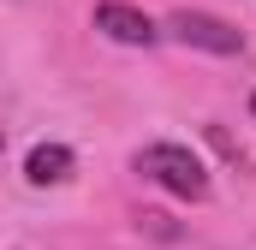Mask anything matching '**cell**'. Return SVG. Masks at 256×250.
Instances as JSON below:
<instances>
[{
  "label": "cell",
  "instance_id": "cell-3",
  "mask_svg": "<svg viewBox=\"0 0 256 250\" xmlns=\"http://www.w3.org/2000/svg\"><path fill=\"white\" fill-rule=\"evenodd\" d=\"M96 30L114 36V42H126V48H149V42L161 36L155 18H143L137 6H126V0H102V6H96Z\"/></svg>",
  "mask_w": 256,
  "mask_h": 250
},
{
  "label": "cell",
  "instance_id": "cell-2",
  "mask_svg": "<svg viewBox=\"0 0 256 250\" xmlns=\"http://www.w3.org/2000/svg\"><path fill=\"white\" fill-rule=\"evenodd\" d=\"M167 30H173L185 48H202V54H244V30L226 24V18H214V12H191V6H179V12L167 18Z\"/></svg>",
  "mask_w": 256,
  "mask_h": 250
},
{
  "label": "cell",
  "instance_id": "cell-4",
  "mask_svg": "<svg viewBox=\"0 0 256 250\" xmlns=\"http://www.w3.org/2000/svg\"><path fill=\"white\" fill-rule=\"evenodd\" d=\"M24 179L30 185H66L72 179V149L66 143H36L30 161H24Z\"/></svg>",
  "mask_w": 256,
  "mask_h": 250
},
{
  "label": "cell",
  "instance_id": "cell-1",
  "mask_svg": "<svg viewBox=\"0 0 256 250\" xmlns=\"http://www.w3.org/2000/svg\"><path fill=\"white\" fill-rule=\"evenodd\" d=\"M131 167H137L143 179H155L167 196H185V202H202V196H208V167L196 161L185 143H149V149H137Z\"/></svg>",
  "mask_w": 256,
  "mask_h": 250
},
{
  "label": "cell",
  "instance_id": "cell-5",
  "mask_svg": "<svg viewBox=\"0 0 256 250\" xmlns=\"http://www.w3.org/2000/svg\"><path fill=\"white\" fill-rule=\"evenodd\" d=\"M250 120H256V96H250Z\"/></svg>",
  "mask_w": 256,
  "mask_h": 250
}]
</instances>
